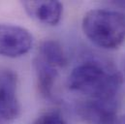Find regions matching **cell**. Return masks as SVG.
I'll use <instances>...</instances> for the list:
<instances>
[{"instance_id":"3957f363","label":"cell","mask_w":125,"mask_h":124,"mask_svg":"<svg viewBox=\"0 0 125 124\" xmlns=\"http://www.w3.org/2000/svg\"><path fill=\"white\" fill-rule=\"evenodd\" d=\"M18 76L7 68H0V124L14 122L20 115Z\"/></svg>"},{"instance_id":"8fae6325","label":"cell","mask_w":125,"mask_h":124,"mask_svg":"<svg viewBox=\"0 0 125 124\" xmlns=\"http://www.w3.org/2000/svg\"><path fill=\"white\" fill-rule=\"evenodd\" d=\"M114 124H125V115L121 117H117V119L115 120V122Z\"/></svg>"},{"instance_id":"7c38bea8","label":"cell","mask_w":125,"mask_h":124,"mask_svg":"<svg viewBox=\"0 0 125 124\" xmlns=\"http://www.w3.org/2000/svg\"><path fill=\"white\" fill-rule=\"evenodd\" d=\"M124 73H125V61H124Z\"/></svg>"},{"instance_id":"ba28073f","label":"cell","mask_w":125,"mask_h":124,"mask_svg":"<svg viewBox=\"0 0 125 124\" xmlns=\"http://www.w3.org/2000/svg\"><path fill=\"white\" fill-rule=\"evenodd\" d=\"M45 62L54 68H63L68 65L67 54L55 40H45L40 46V56Z\"/></svg>"},{"instance_id":"5b68a950","label":"cell","mask_w":125,"mask_h":124,"mask_svg":"<svg viewBox=\"0 0 125 124\" xmlns=\"http://www.w3.org/2000/svg\"><path fill=\"white\" fill-rule=\"evenodd\" d=\"M120 99L81 101L76 107L78 115L88 124H114L117 119Z\"/></svg>"},{"instance_id":"7a4b0ae2","label":"cell","mask_w":125,"mask_h":124,"mask_svg":"<svg viewBox=\"0 0 125 124\" xmlns=\"http://www.w3.org/2000/svg\"><path fill=\"white\" fill-rule=\"evenodd\" d=\"M82 27L87 39L97 47L118 49L125 42V13L108 9L90 10L83 16Z\"/></svg>"},{"instance_id":"8992f818","label":"cell","mask_w":125,"mask_h":124,"mask_svg":"<svg viewBox=\"0 0 125 124\" xmlns=\"http://www.w3.org/2000/svg\"><path fill=\"white\" fill-rule=\"evenodd\" d=\"M25 12L36 21L48 25H56L61 21L63 5L59 1H23Z\"/></svg>"},{"instance_id":"6da1fadb","label":"cell","mask_w":125,"mask_h":124,"mask_svg":"<svg viewBox=\"0 0 125 124\" xmlns=\"http://www.w3.org/2000/svg\"><path fill=\"white\" fill-rule=\"evenodd\" d=\"M123 76L115 67L98 60L83 62L73 69L68 87L93 100L120 99Z\"/></svg>"},{"instance_id":"9c48e42d","label":"cell","mask_w":125,"mask_h":124,"mask_svg":"<svg viewBox=\"0 0 125 124\" xmlns=\"http://www.w3.org/2000/svg\"><path fill=\"white\" fill-rule=\"evenodd\" d=\"M31 124H68L58 112H47L39 115Z\"/></svg>"},{"instance_id":"52a82bcc","label":"cell","mask_w":125,"mask_h":124,"mask_svg":"<svg viewBox=\"0 0 125 124\" xmlns=\"http://www.w3.org/2000/svg\"><path fill=\"white\" fill-rule=\"evenodd\" d=\"M33 67L39 93L44 98H52L56 80L58 78V71L39 56L34 59Z\"/></svg>"},{"instance_id":"277c9868","label":"cell","mask_w":125,"mask_h":124,"mask_svg":"<svg viewBox=\"0 0 125 124\" xmlns=\"http://www.w3.org/2000/svg\"><path fill=\"white\" fill-rule=\"evenodd\" d=\"M33 46V36L26 28L0 23V55L17 58L26 54Z\"/></svg>"},{"instance_id":"30bf717a","label":"cell","mask_w":125,"mask_h":124,"mask_svg":"<svg viewBox=\"0 0 125 124\" xmlns=\"http://www.w3.org/2000/svg\"><path fill=\"white\" fill-rule=\"evenodd\" d=\"M112 4L115 5V7L125 9V1H112Z\"/></svg>"}]
</instances>
